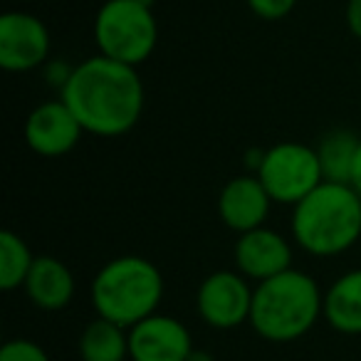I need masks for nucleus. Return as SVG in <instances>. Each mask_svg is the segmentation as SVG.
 Wrapping results in <instances>:
<instances>
[{"label":"nucleus","instance_id":"14","mask_svg":"<svg viewBox=\"0 0 361 361\" xmlns=\"http://www.w3.org/2000/svg\"><path fill=\"white\" fill-rule=\"evenodd\" d=\"M324 322L339 334H361V270L344 272L324 292Z\"/></svg>","mask_w":361,"mask_h":361},{"label":"nucleus","instance_id":"8","mask_svg":"<svg viewBox=\"0 0 361 361\" xmlns=\"http://www.w3.org/2000/svg\"><path fill=\"white\" fill-rule=\"evenodd\" d=\"M50 55V32L30 13H6L0 18V67L6 72H32Z\"/></svg>","mask_w":361,"mask_h":361},{"label":"nucleus","instance_id":"21","mask_svg":"<svg viewBox=\"0 0 361 361\" xmlns=\"http://www.w3.org/2000/svg\"><path fill=\"white\" fill-rule=\"evenodd\" d=\"M349 186L354 188V191H356V193H359V196H361V141H359V149H356L354 164H351Z\"/></svg>","mask_w":361,"mask_h":361},{"label":"nucleus","instance_id":"7","mask_svg":"<svg viewBox=\"0 0 361 361\" xmlns=\"http://www.w3.org/2000/svg\"><path fill=\"white\" fill-rule=\"evenodd\" d=\"M252 292L255 287L238 270L211 272L198 287V314L213 329H235L250 322Z\"/></svg>","mask_w":361,"mask_h":361},{"label":"nucleus","instance_id":"15","mask_svg":"<svg viewBox=\"0 0 361 361\" xmlns=\"http://www.w3.org/2000/svg\"><path fill=\"white\" fill-rule=\"evenodd\" d=\"M82 361H126L129 359V329L97 317L80 336Z\"/></svg>","mask_w":361,"mask_h":361},{"label":"nucleus","instance_id":"3","mask_svg":"<svg viewBox=\"0 0 361 361\" xmlns=\"http://www.w3.org/2000/svg\"><path fill=\"white\" fill-rule=\"evenodd\" d=\"M324 317V295L312 275L302 270L280 272L257 282L252 292L250 326L267 341H297Z\"/></svg>","mask_w":361,"mask_h":361},{"label":"nucleus","instance_id":"2","mask_svg":"<svg viewBox=\"0 0 361 361\" xmlns=\"http://www.w3.org/2000/svg\"><path fill=\"white\" fill-rule=\"evenodd\" d=\"M292 238L314 257H334L361 238V196L349 183L324 180L292 208Z\"/></svg>","mask_w":361,"mask_h":361},{"label":"nucleus","instance_id":"9","mask_svg":"<svg viewBox=\"0 0 361 361\" xmlns=\"http://www.w3.org/2000/svg\"><path fill=\"white\" fill-rule=\"evenodd\" d=\"M191 351V331L169 314L156 312L129 329L131 361H186Z\"/></svg>","mask_w":361,"mask_h":361},{"label":"nucleus","instance_id":"20","mask_svg":"<svg viewBox=\"0 0 361 361\" xmlns=\"http://www.w3.org/2000/svg\"><path fill=\"white\" fill-rule=\"evenodd\" d=\"M346 27L361 42V0H349L346 3Z\"/></svg>","mask_w":361,"mask_h":361},{"label":"nucleus","instance_id":"4","mask_svg":"<svg viewBox=\"0 0 361 361\" xmlns=\"http://www.w3.org/2000/svg\"><path fill=\"white\" fill-rule=\"evenodd\" d=\"M164 297V277L151 260L121 255L109 260L94 275L90 300L97 317L131 329L141 319L156 314Z\"/></svg>","mask_w":361,"mask_h":361},{"label":"nucleus","instance_id":"10","mask_svg":"<svg viewBox=\"0 0 361 361\" xmlns=\"http://www.w3.org/2000/svg\"><path fill=\"white\" fill-rule=\"evenodd\" d=\"M82 124L62 99L35 106L25 121V141L40 156H65L80 144Z\"/></svg>","mask_w":361,"mask_h":361},{"label":"nucleus","instance_id":"1","mask_svg":"<svg viewBox=\"0 0 361 361\" xmlns=\"http://www.w3.org/2000/svg\"><path fill=\"white\" fill-rule=\"evenodd\" d=\"M60 99L72 109L82 129L111 139L139 124L144 111V82L136 67L94 55L75 65Z\"/></svg>","mask_w":361,"mask_h":361},{"label":"nucleus","instance_id":"11","mask_svg":"<svg viewBox=\"0 0 361 361\" xmlns=\"http://www.w3.org/2000/svg\"><path fill=\"white\" fill-rule=\"evenodd\" d=\"M235 267L247 280H270L292 267L290 240L265 226L240 233L235 243Z\"/></svg>","mask_w":361,"mask_h":361},{"label":"nucleus","instance_id":"22","mask_svg":"<svg viewBox=\"0 0 361 361\" xmlns=\"http://www.w3.org/2000/svg\"><path fill=\"white\" fill-rule=\"evenodd\" d=\"M186 361H216V356H213L211 351H206V349H193L191 356H188Z\"/></svg>","mask_w":361,"mask_h":361},{"label":"nucleus","instance_id":"16","mask_svg":"<svg viewBox=\"0 0 361 361\" xmlns=\"http://www.w3.org/2000/svg\"><path fill=\"white\" fill-rule=\"evenodd\" d=\"M359 141H361L359 136L346 129H331L322 136L314 149H317V156H319L324 180H331V183H349L351 164H354Z\"/></svg>","mask_w":361,"mask_h":361},{"label":"nucleus","instance_id":"19","mask_svg":"<svg viewBox=\"0 0 361 361\" xmlns=\"http://www.w3.org/2000/svg\"><path fill=\"white\" fill-rule=\"evenodd\" d=\"M297 0H247V8L262 20H282L295 11Z\"/></svg>","mask_w":361,"mask_h":361},{"label":"nucleus","instance_id":"17","mask_svg":"<svg viewBox=\"0 0 361 361\" xmlns=\"http://www.w3.org/2000/svg\"><path fill=\"white\" fill-rule=\"evenodd\" d=\"M35 255L27 247V243L13 231L0 233V287L13 292L25 285Z\"/></svg>","mask_w":361,"mask_h":361},{"label":"nucleus","instance_id":"13","mask_svg":"<svg viewBox=\"0 0 361 361\" xmlns=\"http://www.w3.org/2000/svg\"><path fill=\"white\" fill-rule=\"evenodd\" d=\"M23 290L37 310L57 312L65 310L75 297V277L62 260L52 255H40L32 262Z\"/></svg>","mask_w":361,"mask_h":361},{"label":"nucleus","instance_id":"18","mask_svg":"<svg viewBox=\"0 0 361 361\" xmlns=\"http://www.w3.org/2000/svg\"><path fill=\"white\" fill-rule=\"evenodd\" d=\"M0 361H50V356L37 341L11 339L0 349Z\"/></svg>","mask_w":361,"mask_h":361},{"label":"nucleus","instance_id":"6","mask_svg":"<svg viewBox=\"0 0 361 361\" xmlns=\"http://www.w3.org/2000/svg\"><path fill=\"white\" fill-rule=\"evenodd\" d=\"M255 176L262 180L272 203L292 208L324 183L317 149L297 141H280L262 151V161Z\"/></svg>","mask_w":361,"mask_h":361},{"label":"nucleus","instance_id":"12","mask_svg":"<svg viewBox=\"0 0 361 361\" xmlns=\"http://www.w3.org/2000/svg\"><path fill=\"white\" fill-rule=\"evenodd\" d=\"M270 206V193L265 191L262 180L252 173L231 178L218 196V216L235 233H247L265 226Z\"/></svg>","mask_w":361,"mask_h":361},{"label":"nucleus","instance_id":"5","mask_svg":"<svg viewBox=\"0 0 361 361\" xmlns=\"http://www.w3.org/2000/svg\"><path fill=\"white\" fill-rule=\"evenodd\" d=\"M94 42L99 55L139 67L159 45V23L151 0H106L94 18Z\"/></svg>","mask_w":361,"mask_h":361}]
</instances>
